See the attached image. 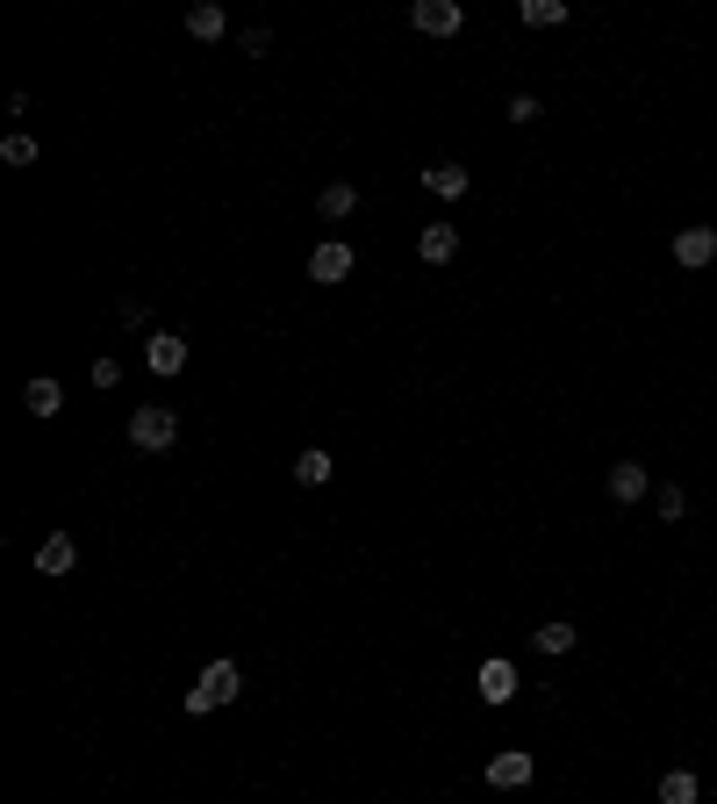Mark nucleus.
<instances>
[{"mask_svg":"<svg viewBox=\"0 0 717 804\" xmlns=\"http://www.w3.org/2000/svg\"><path fill=\"white\" fill-rule=\"evenodd\" d=\"M237 696H244V669H237V661H208V669L194 675V690H187V711H194V719H208V711L237 704Z\"/></svg>","mask_w":717,"mask_h":804,"instance_id":"f257e3e1","label":"nucleus"},{"mask_svg":"<svg viewBox=\"0 0 717 804\" xmlns=\"http://www.w3.org/2000/svg\"><path fill=\"white\" fill-rule=\"evenodd\" d=\"M130 446H136V452H173V446H180V417H173L165 403L130 409Z\"/></svg>","mask_w":717,"mask_h":804,"instance_id":"f03ea898","label":"nucleus"},{"mask_svg":"<svg viewBox=\"0 0 717 804\" xmlns=\"http://www.w3.org/2000/svg\"><path fill=\"white\" fill-rule=\"evenodd\" d=\"M352 266H359V259H352V245H345V237H324V245L309 252V281H316V287L352 281Z\"/></svg>","mask_w":717,"mask_h":804,"instance_id":"7ed1b4c3","label":"nucleus"},{"mask_svg":"<svg viewBox=\"0 0 717 804\" xmlns=\"http://www.w3.org/2000/svg\"><path fill=\"white\" fill-rule=\"evenodd\" d=\"M409 22H417L423 37H460V29H467V8H460V0H417V8H409Z\"/></svg>","mask_w":717,"mask_h":804,"instance_id":"20e7f679","label":"nucleus"},{"mask_svg":"<svg viewBox=\"0 0 717 804\" xmlns=\"http://www.w3.org/2000/svg\"><path fill=\"white\" fill-rule=\"evenodd\" d=\"M144 367L158 374V381H165V374H180V367H187V338H180V330H144Z\"/></svg>","mask_w":717,"mask_h":804,"instance_id":"39448f33","label":"nucleus"},{"mask_svg":"<svg viewBox=\"0 0 717 804\" xmlns=\"http://www.w3.org/2000/svg\"><path fill=\"white\" fill-rule=\"evenodd\" d=\"M474 690H481V704H510L516 690H524V675H516V661H481V675H474Z\"/></svg>","mask_w":717,"mask_h":804,"instance_id":"423d86ee","label":"nucleus"},{"mask_svg":"<svg viewBox=\"0 0 717 804\" xmlns=\"http://www.w3.org/2000/svg\"><path fill=\"white\" fill-rule=\"evenodd\" d=\"M531 776H539V762H531L524 747H502L495 762H488V791H524Z\"/></svg>","mask_w":717,"mask_h":804,"instance_id":"0eeeda50","label":"nucleus"},{"mask_svg":"<svg viewBox=\"0 0 717 804\" xmlns=\"http://www.w3.org/2000/svg\"><path fill=\"white\" fill-rule=\"evenodd\" d=\"M710 259H717V231H710V223H689V231H675V266L704 273Z\"/></svg>","mask_w":717,"mask_h":804,"instance_id":"6e6552de","label":"nucleus"},{"mask_svg":"<svg viewBox=\"0 0 717 804\" xmlns=\"http://www.w3.org/2000/svg\"><path fill=\"white\" fill-rule=\"evenodd\" d=\"M417 259L423 266H452L460 259V231H452V223H423L417 231Z\"/></svg>","mask_w":717,"mask_h":804,"instance_id":"1a4fd4ad","label":"nucleus"},{"mask_svg":"<svg viewBox=\"0 0 717 804\" xmlns=\"http://www.w3.org/2000/svg\"><path fill=\"white\" fill-rule=\"evenodd\" d=\"M417 180H423V194H438V202H460L467 194V165L460 159H431Z\"/></svg>","mask_w":717,"mask_h":804,"instance_id":"9d476101","label":"nucleus"},{"mask_svg":"<svg viewBox=\"0 0 717 804\" xmlns=\"http://www.w3.org/2000/svg\"><path fill=\"white\" fill-rule=\"evenodd\" d=\"M646 496H653V475L638 460H617V467H610V503H646Z\"/></svg>","mask_w":717,"mask_h":804,"instance_id":"9b49d317","label":"nucleus"},{"mask_svg":"<svg viewBox=\"0 0 717 804\" xmlns=\"http://www.w3.org/2000/svg\"><path fill=\"white\" fill-rule=\"evenodd\" d=\"M72 568H80V539L72 532H51L37 546V574H72Z\"/></svg>","mask_w":717,"mask_h":804,"instance_id":"f8f14e48","label":"nucleus"},{"mask_svg":"<svg viewBox=\"0 0 717 804\" xmlns=\"http://www.w3.org/2000/svg\"><path fill=\"white\" fill-rule=\"evenodd\" d=\"M352 208H359V187H352V180H330V187L316 194V216H324V223H345Z\"/></svg>","mask_w":717,"mask_h":804,"instance_id":"ddd939ff","label":"nucleus"},{"mask_svg":"<svg viewBox=\"0 0 717 804\" xmlns=\"http://www.w3.org/2000/svg\"><path fill=\"white\" fill-rule=\"evenodd\" d=\"M223 29H231V14H223L216 0H194V8H187V37H202V43H223Z\"/></svg>","mask_w":717,"mask_h":804,"instance_id":"4468645a","label":"nucleus"},{"mask_svg":"<svg viewBox=\"0 0 717 804\" xmlns=\"http://www.w3.org/2000/svg\"><path fill=\"white\" fill-rule=\"evenodd\" d=\"M22 409H29V417H58V409H65V388H58L51 374H37V381L22 388Z\"/></svg>","mask_w":717,"mask_h":804,"instance_id":"2eb2a0df","label":"nucleus"},{"mask_svg":"<svg viewBox=\"0 0 717 804\" xmlns=\"http://www.w3.org/2000/svg\"><path fill=\"white\" fill-rule=\"evenodd\" d=\"M660 804H704V783H696V769H667V776H660Z\"/></svg>","mask_w":717,"mask_h":804,"instance_id":"dca6fc26","label":"nucleus"},{"mask_svg":"<svg viewBox=\"0 0 717 804\" xmlns=\"http://www.w3.org/2000/svg\"><path fill=\"white\" fill-rule=\"evenodd\" d=\"M295 481H301V489H324V481H330V452L324 446H301L295 452Z\"/></svg>","mask_w":717,"mask_h":804,"instance_id":"f3484780","label":"nucleus"},{"mask_svg":"<svg viewBox=\"0 0 717 804\" xmlns=\"http://www.w3.org/2000/svg\"><path fill=\"white\" fill-rule=\"evenodd\" d=\"M574 640H582V632H574L567 618H553V625L531 632V647H539V654H574Z\"/></svg>","mask_w":717,"mask_h":804,"instance_id":"a211bd4d","label":"nucleus"},{"mask_svg":"<svg viewBox=\"0 0 717 804\" xmlns=\"http://www.w3.org/2000/svg\"><path fill=\"white\" fill-rule=\"evenodd\" d=\"M524 29H567V0H524Z\"/></svg>","mask_w":717,"mask_h":804,"instance_id":"6ab92c4d","label":"nucleus"},{"mask_svg":"<svg viewBox=\"0 0 717 804\" xmlns=\"http://www.w3.org/2000/svg\"><path fill=\"white\" fill-rule=\"evenodd\" d=\"M43 159V151H37V136H22V130H14V136H0V165H37Z\"/></svg>","mask_w":717,"mask_h":804,"instance_id":"aec40b11","label":"nucleus"},{"mask_svg":"<svg viewBox=\"0 0 717 804\" xmlns=\"http://www.w3.org/2000/svg\"><path fill=\"white\" fill-rule=\"evenodd\" d=\"M682 510H689V496H682L675 481H667V489H653V518H667V525H675Z\"/></svg>","mask_w":717,"mask_h":804,"instance_id":"412c9836","label":"nucleus"},{"mask_svg":"<svg viewBox=\"0 0 717 804\" xmlns=\"http://www.w3.org/2000/svg\"><path fill=\"white\" fill-rule=\"evenodd\" d=\"M539 115H545L539 94H510V123H539Z\"/></svg>","mask_w":717,"mask_h":804,"instance_id":"4be33fe9","label":"nucleus"},{"mask_svg":"<svg viewBox=\"0 0 717 804\" xmlns=\"http://www.w3.org/2000/svg\"><path fill=\"white\" fill-rule=\"evenodd\" d=\"M115 381H122V359L101 353V359H94V388H115Z\"/></svg>","mask_w":717,"mask_h":804,"instance_id":"5701e85b","label":"nucleus"}]
</instances>
